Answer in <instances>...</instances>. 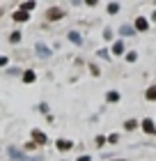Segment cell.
I'll list each match as a JSON object with an SVG mask.
<instances>
[{
	"mask_svg": "<svg viewBox=\"0 0 156 161\" xmlns=\"http://www.w3.org/2000/svg\"><path fill=\"white\" fill-rule=\"evenodd\" d=\"M46 16H48L51 21H57V19H62V16H64V12H62V9H57V7H51V9L46 12Z\"/></svg>",
	"mask_w": 156,
	"mask_h": 161,
	"instance_id": "cell-1",
	"label": "cell"
},
{
	"mask_svg": "<svg viewBox=\"0 0 156 161\" xmlns=\"http://www.w3.org/2000/svg\"><path fill=\"white\" fill-rule=\"evenodd\" d=\"M7 152H9V157H12L14 161H25V159H28V157L23 154V152H21V150H16V147H9Z\"/></svg>",
	"mask_w": 156,
	"mask_h": 161,
	"instance_id": "cell-2",
	"label": "cell"
},
{
	"mask_svg": "<svg viewBox=\"0 0 156 161\" xmlns=\"http://www.w3.org/2000/svg\"><path fill=\"white\" fill-rule=\"evenodd\" d=\"M35 51H37V53H39L41 58H51V48H48V46H44L41 42H39V44L35 46Z\"/></svg>",
	"mask_w": 156,
	"mask_h": 161,
	"instance_id": "cell-3",
	"label": "cell"
},
{
	"mask_svg": "<svg viewBox=\"0 0 156 161\" xmlns=\"http://www.w3.org/2000/svg\"><path fill=\"white\" fill-rule=\"evenodd\" d=\"M32 141L39 143V145L46 143V134H44V131H39V129H35V131H32Z\"/></svg>",
	"mask_w": 156,
	"mask_h": 161,
	"instance_id": "cell-4",
	"label": "cell"
},
{
	"mask_svg": "<svg viewBox=\"0 0 156 161\" xmlns=\"http://www.w3.org/2000/svg\"><path fill=\"white\" fill-rule=\"evenodd\" d=\"M30 19V14L23 12V9H19V12H14V21H19V23H23V21Z\"/></svg>",
	"mask_w": 156,
	"mask_h": 161,
	"instance_id": "cell-5",
	"label": "cell"
},
{
	"mask_svg": "<svg viewBox=\"0 0 156 161\" xmlns=\"http://www.w3.org/2000/svg\"><path fill=\"white\" fill-rule=\"evenodd\" d=\"M143 129L147 131V134H156V129H154V122L147 118V120H143Z\"/></svg>",
	"mask_w": 156,
	"mask_h": 161,
	"instance_id": "cell-6",
	"label": "cell"
},
{
	"mask_svg": "<svg viewBox=\"0 0 156 161\" xmlns=\"http://www.w3.org/2000/svg\"><path fill=\"white\" fill-rule=\"evenodd\" d=\"M35 78H37V76H35L32 69H28L25 74H23V80H25V83H35Z\"/></svg>",
	"mask_w": 156,
	"mask_h": 161,
	"instance_id": "cell-7",
	"label": "cell"
},
{
	"mask_svg": "<svg viewBox=\"0 0 156 161\" xmlns=\"http://www.w3.org/2000/svg\"><path fill=\"white\" fill-rule=\"evenodd\" d=\"M147 25H149V23H147V19H138L136 21V30H147Z\"/></svg>",
	"mask_w": 156,
	"mask_h": 161,
	"instance_id": "cell-8",
	"label": "cell"
},
{
	"mask_svg": "<svg viewBox=\"0 0 156 161\" xmlns=\"http://www.w3.org/2000/svg\"><path fill=\"white\" fill-rule=\"evenodd\" d=\"M35 7H37V3H21V9L28 12V14H30V12L35 9Z\"/></svg>",
	"mask_w": 156,
	"mask_h": 161,
	"instance_id": "cell-9",
	"label": "cell"
},
{
	"mask_svg": "<svg viewBox=\"0 0 156 161\" xmlns=\"http://www.w3.org/2000/svg\"><path fill=\"white\" fill-rule=\"evenodd\" d=\"M57 150H71V141H57Z\"/></svg>",
	"mask_w": 156,
	"mask_h": 161,
	"instance_id": "cell-10",
	"label": "cell"
},
{
	"mask_svg": "<svg viewBox=\"0 0 156 161\" xmlns=\"http://www.w3.org/2000/svg\"><path fill=\"white\" fill-rule=\"evenodd\" d=\"M69 39H71L73 44H83V42H80V35H78L76 30H71V32H69Z\"/></svg>",
	"mask_w": 156,
	"mask_h": 161,
	"instance_id": "cell-11",
	"label": "cell"
},
{
	"mask_svg": "<svg viewBox=\"0 0 156 161\" xmlns=\"http://www.w3.org/2000/svg\"><path fill=\"white\" fill-rule=\"evenodd\" d=\"M147 99H152V101H156V85H152L149 90H147V94H145Z\"/></svg>",
	"mask_w": 156,
	"mask_h": 161,
	"instance_id": "cell-12",
	"label": "cell"
},
{
	"mask_svg": "<svg viewBox=\"0 0 156 161\" xmlns=\"http://www.w3.org/2000/svg\"><path fill=\"white\" fill-rule=\"evenodd\" d=\"M120 32H122V35H133V32H136V28H131V25H122V28H120Z\"/></svg>",
	"mask_w": 156,
	"mask_h": 161,
	"instance_id": "cell-13",
	"label": "cell"
},
{
	"mask_svg": "<svg viewBox=\"0 0 156 161\" xmlns=\"http://www.w3.org/2000/svg\"><path fill=\"white\" fill-rule=\"evenodd\" d=\"M122 51H124V42H117L115 46H113V53H117V55H120Z\"/></svg>",
	"mask_w": 156,
	"mask_h": 161,
	"instance_id": "cell-14",
	"label": "cell"
},
{
	"mask_svg": "<svg viewBox=\"0 0 156 161\" xmlns=\"http://www.w3.org/2000/svg\"><path fill=\"white\" fill-rule=\"evenodd\" d=\"M9 42H12V44H19V42H21V32H12V35H9Z\"/></svg>",
	"mask_w": 156,
	"mask_h": 161,
	"instance_id": "cell-15",
	"label": "cell"
},
{
	"mask_svg": "<svg viewBox=\"0 0 156 161\" xmlns=\"http://www.w3.org/2000/svg\"><path fill=\"white\" fill-rule=\"evenodd\" d=\"M108 12H110V14H117V12H120V5H117V3H110V5H108Z\"/></svg>",
	"mask_w": 156,
	"mask_h": 161,
	"instance_id": "cell-16",
	"label": "cell"
},
{
	"mask_svg": "<svg viewBox=\"0 0 156 161\" xmlns=\"http://www.w3.org/2000/svg\"><path fill=\"white\" fill-rule=\"evenodd\" d=\"M108 99H110V101H117V99H120V92H115V90L108 92Z\"/></svg>",
	"mask_w": 156,
	"mask_h": 161,
	"instance_id": "cell-17",
	"label": "cell"
},
{
	"mask_svg": "<svg viewBox=\"0 0 156 161\" xmlns=\"http://www.w3.org/2000/svg\"><path fill=\"white\" fill-rule=\"evenodd\" d=\"M136 58H138V53H136V51H131V53L126 55V60H129V62H136Z\"/></svg>",
	"mask_w": 156,
	"mask_h": 161,
	"instance_id": "cell-18",
	"label": "cell"
},
{
	"mask_svg": "<svg viewBox=\"0 0 156 161\" xmlns=\"http://www.w3.org/2000/svg\"><path fill=\"white\" fill-rule=\"evenodd\" d=\"M7 62H9V58H7V55H0V67H5Z\"/></svg>",
	"mask_w": 156,
	"mask_h": 161,
	"instance_id": "cell-19",
	"label": "cell"
},
{
	"mask_svg": "<svg viewBox=\"0 0 156 161\" xmlns=\"http://www.w3.org/2000/svg\"><path fill=\"white\" fill-rule=\"evenodd\" d=\"M78 161H90V157H87V154L85 157H78Z\"/></svg>",
	"mask_w": 156,
	"mask_h": 161,
	"instance_id": "cell-20",
	"label": "cell"
},
{
	"mask_svg": "<svg viewBox=\"0 0 156 161\" xmlns=\"http://www.w3.org/2000/svg\"><path fill=\"white\" fill-rule=\"evenodd\" d=\"M152 19H154V21H156V12H154V14H152Z\"/></svg>",
	"mask_w": 156,
	"mask_h": 161,
	"instance_id": "cell-21",
	"label": "cell"
}]
</instances>
